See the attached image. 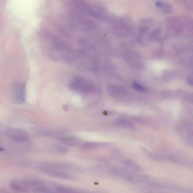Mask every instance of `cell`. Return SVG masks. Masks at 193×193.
I'll list each match as a JSON object with an SVG mask.
<instances>
[{
	"label": "cell",
	"instance_id": "cell-1",
	"mask_svg": "<svg viewBox=\"0 0 193 193\" xmlns=\"http://www.w3.org/2000/svg\"><path fill=\"white\" fill-rule=\"evenodd\" d=\"M12 97L14 100L18 104H22L26 100V86L22 82H16L12 88Z\"/></svg>",
	"mask_w": 193,
	"mask_h": 193
},
{
	"label": "cell",
	"instance_id": "cell-2",
	"mask_svg": "<svg viewBox=\"0 0 193 193\" xmlns=\"http://www.w3.org/2000/svg\"><path fill=\"white\" fill-rule=\"evenodd\" d=\"M6 134L9 139L18 143H24L28 141L29 136L26 132L17 129H9Z\"/></svg>",
	"mask_w": 193,
	"mask_h": 193
},
{
	"label": "cell",
	"instance_id": "cell-3",
	"mask_svg": "<svg viewBox=\"0 0 193 193\" xmlns=\"http://www.w3.org/2000/svg\"><path fill=\"white\" fill-rule=\"evenodd\" d=\"M71 86L75 89L81 90L85 92L91 91L93 89L91 85L83 79L77 78L75 79L71 84Z\"/></svg>",
	"mask_w": 193,
	"mask_h": 193
},
{
	"label": "cell",
	"instance_id": "cell-4",
	"mask_svg": "<svg viewBox=\"0 0 193 193\" xmlns=\"http://www.w3.org/2000/svg\"><path fill=\"white\" fill-rule=\"evenodd\" d=\"M58 139L63 144L71 147L77 146L80 143L79 139L73 136L63 137L58 138Z\"/></svg>",
	"mask_w": 193,
	"mask_h": 193
},
{
	"label": "cell",
	"instance_id": "cell-5",
	"mask_svg": "<svg viewBox=\"0 0 193 193\" xmlns=\"http://www.w3.org/2000/svg\"><path fill=\"white\" fill-rule=\"evenodd\" d=\"M43 171L46 172L52 177L64 180H70L72 178V177L71 175L65 173V172L49 169L45 170Z\"/></svg>",
	"mask_w": 193,
	"mask_h": 193
},
{
	"label": "cell",
	"instance_id": "cell-6",
	"mask_svg": "<svg viewBox=\"0 0 193 193\" xmlns=\"http://www.w3.org/2000/svg\"><path fill=\"white\" fill-rule=\"evenodd\" d=\"M156 7L158 10L165 13H169L173 11L172 6L162 1H157L155 3Z\"/></svg>",
	"mask_w": 193,
	"mask_h": 193
},
{
	"label": "cell",
	"instance_id": "cell-7",
	"mask_svg": "<svg viewBox=\"0 0 193 193\" xmlns=\"http://www.w3.org/2000/svg\"><path fill=\"white\" fill-rule=\"evenodd\" d=\"M107 145L105 143L98 142H88L82 146V148L84 149H91L101 147Z\"/></svg>",
	"mask_w": 193,
	"mask_h": 193
},
{
	"label": "cell",
	"instance_id": "cell-8",
	"mask_svg": "<svg viewBox=\"0 0 193 193\" xmlns=\"http://www.w3.org/2000/svg\"><path fill=\"white\" fill-rule=\"evenodd\" d=\"M54 150L56 153H60L61 154H66L68 151L67 148L62 146L56 145L53 147Z\"/></svg>",
	"mask_w": 193,
	"mask_h": 193
},
{
	"label": "cell",
	"instance_id": "cell-9",
	"mask_svg": "<svg viewBox=\"0 0 193 193\" xmlns=\"http://www.w3.org/2000/svg\"><path fill=\"white\" fill-rule=\"evenodd\" d=\"M116 123L120 126H126L127 127H131L132 125L130 122L122 120H118L116 121Z\"/></svg>",
	"mask_w": 193,
	"mask_h": 193
},
{
	"label": "cell",
	"instance_id": "cell-10",
	"mask_svg": "<svg viewBox=\"0 0 193 193\" xmlns=\"http://www.w3.org/2000/svg\"><path fill=\"white\" fill-rule=\"evenodd\" d=\"M56 190L57 192L59 193H71L72 192V190L69 188L63 187H58L56 188Z\"/></svg>",
	"mask_w": 193,
	"mask_h": 193
},
{
	"label": "cell",
	"instance_id": "cell-11",
	"mask_svg": "<svg viewBox=\"0 0 193 193\" xmlns=\"http://www.w3.org/2000/svg\"><path fill=\"white\" fill-rule=\"evenodd\" d=\"M125 163L126 164V165H127V166H129V167H131V168H132V169L139 170V169H140L138 166H136V165L135 164L133 163V162H130V161H128V162H127V161H126Z\"/></svg>",
	"mask_w": 193,
	"mask_h": 193
},
{
	"label": "cell",
	"instance_id": "cell-12",
	"mask_svg": "<svg viewBox=\"0 0 193 193\" xmlns=\"http://www.w3.org/2000/svg\"><path fill=\"white\" fill-rule=\"evenodd\" d=\"M152 20H153L150 19H144L141 20V22L143 23V24H149V23H151L152 22H153Z\"/></svg>",
	"mask_w": 193,
	"mask_h": 193
},
{
	"label": "cell",
	"instance_id": "cell-13",
	"mask_svg": "<svg viewBox=\"0 0 193 193\" xmlns=\"http://www.w3.org/2000/svg\"><path fill=\"white\" fill-rule=\"evenodd\" d=\"M134 87L135 89H137L139 91H143L144 90V88L141 87V86L138 85L137 84H135L134 85Z\"/></svg>",
	"mask_w": 193,
	"mask_h": 193
},
{
	"label": "cell",
	"instance_id": "cell-14",
	"mask_svg": "<svg viewBox=\"0 0 193 193\" xmlns=\"http://www.w3.org/2000/svg\"><path fill=\"white\" fill-rule=\"evenodd\" d=\"M4 150V149L0 146V151H3Z\"/></svg>",
	"mask_w": 193,
	"mask_h": 193
}]
</instances>
